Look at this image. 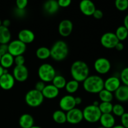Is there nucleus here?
Here are the masks:
<instances>
[{"mask_svg": "<svg viewBox=\"0 0 128 128\" xmlns=\"http://www.w3.org/2000/svg\"><path fill=\"white\" fill-rule=\"evenodd\" d=\"M71 74L74 80L78 82H83L90 76V68L82 61H76L71 66Z\"/></svg>", "mask_w": 128, "mask_h": 128, "instance_id": "nucleus-1", "label": "nucleus"}, {"mask_svg": "<svg viewBox=\"0 0 128 128\" xmlns=\"http://www.w3.org/2000/svg\"><path fill=\"white\" fill-rule=\"evenodd\" d=\"M83 88L90 93H99L104 89V80L100 76L91 75L83 81Z\"/></svg>", "mask_w": 128, "mask_h": 128, "instance_id": "nucleus-2", "label": "nucleus"}, {"mask_svg": "<svg viewBox=\"0 0 128 128\" xmlns=\"http://www.w3.org/2000/svg\"><path fill=\"white\" fill-rule=\"evenodd\" d=\"M50 54L51 57L55 61H63L69 54V48L67 43L61 40L57 41L50 49Z\"/></svg>", "mask_w": 128, "mask_h": 128, "instance_id": "nucleus-3", "label": "nucleus"}, {"mask_svg": "<svg viewBox=\"0 0 128 128\" xmlns=\"http://www.w3.org/2000/svg\"><path fill=\"white\" fill-rule=\"evenodd\" d=\"M38 73L41 81L44 82H52L56 75L54 68L49 63L42 64L39 67Z\"/></svg>", "mask_w": 128, "mask_h": 128, "instance_id": "nucleus-4", "label": "nucleus"}, {"mask_svg": "<svg viewBox=\"0 0 128 128\" xmlns=\"http://www.w3.org/2000/svg\"><path fill=\"white\" fill-rule=\"evenodd\" d=\"M83 119L90 123H94L100 121L101 118V112L98 106H95L91 104L86 106L82 110Z\"/></svg>", "mask_w": 128, "mask_h": 128, "instance_id": "nucleus-5", "label": "nucleus"}, {"mask_svg": "<svg viewBox=\"0 0 128 128\" xmlns=\"http://www.w3.org/2000/svg\"><path fill=\"white\" fill-rule=\"evenodd\" d=\"M25 102L29 106L37 108L41 105L44 101V97L42 92L35 89L31 90L25 95Z\"/></svg>", "mask_w": 128, "mask_h": 128, "instance_id": "nucleus-6", "label": "nucleus"}, {"mask_svg": "<svg viewBox=\"0 0 128 128\" xmlns=\"http://www.w3.org/2000/svg\"><path fill=\"white\" fill-rule=\"evenodd\" d=\"M8 53L14 58L22 55L26 50V44L19 40H15L10 41L8 44Z\"/></svg>", "mask_w": 128, "mask_h": 128, "instance_id": "nucleus-7", "label": "nucleus"}, {"mask_svg": "<svg viewBox=\"0 0 128 128\" xmlns=\"http://www.w3.org/2000/svg\"><path fill=\"white\" fill-rule=\"evenodd\" d=\"M119 41H120L114 32H106L103 34L101 38V45L107 49L114 48Z\"/></svg>", "mask_w": 128, "mask_h": 128, "instance_id": "nucleus-8", "label": "nucleus"}, {"mask_svg": "<svg viewBox=\"0 0 128 128\" xmlns=\"http://www.w3.org/2000/svg\"><path fill=\"white\" fill-rule=\"evenodd\" d=\"M94 68L98 73L100 74H104L110 71L111 64L110 61L107 58H100L94 61Z\"/></svg>", "mask_w": 128, "mask_h": 128, "instance_id": "nucleus-9", "label": "nucleus"}, {"mask_svg": "<svg viewBox=\"0 0 128 128\" xmlns=\"http://www.w3.org/2000/svg\"><path fill=\"white\" fill-rule=\"evenodd\" d=\"M82 111L74 108L66 112V122L71 124H77L83 120Z\"/></svg>", "mask_w": 128, "mask_h": 128, "instance_id": "nucleus-10", "label": "nucleus"}, {"mask_svg": "<svg viewBox=\"0 0 128 128\" xmlns=\"http://www.w3.org/2000/svg\"><path fill=\"white\" fill-rule=\"evenodd\" d=\"M12 76L15 81L21 82H24L29 76L28 70L24 65L15 66L12 71Z\"/></svg>", "mask_w": 128, "mask_h": 128, "instance_id": "nucleus-11", "label": "nucleus"}, {"mask_svg": "<svg viewBox=\"0 0 128 128\" xmlns=\"http://www.w3.org/2000/svg\"><path fill=\"white\" fill-rule=\"evenodd\" d=\"M74 98L72 95H66L61 98L59 102L61 110L64 112H68L76 108Z\"/></svg>", "mask_w": 128, "mask_h": 128, "instance_id": "nucleus-12", "label": "nucleus"}, {"mask_svg": "<svg viewBox=\"0 0 128 128\" xmlns=\"http://www.w3.org/2000/svg\"><path fill=\"white\" fill-rule=\"evenodd\" d=\"M121 86V80L116 76H111L104 81V89L111 92H115Z\"/></svg>", "mask_w": 128, "mask_h": 128, "instance_id": "nucleus-13", "label": "nucleus"}, {"mask_svg": "<svg viewBox=\"0 0 128 128\" xmlns=\"http://www.w3.org/2000/svg\"><path fill=\"white\" fill-rule=\"evenodd\" d=\"M73 29V24L70 20H63L60 22L58 26L60 34L62 37H68L71 34Z\"/></svg>", "mask_w": 128, "mask_h": 128, "instance_id": "nucleus-14", "label": "nucleus"}, {"mask_svg": "<svg viewBox=\"0 0 128 128\" xmlns=\"http://www.w3.org/2000/svg\"><path fill=\"white\" fill-rule=\"evenodd\" d=\"M80 10L85 16H92L96 10L94 3L90 0H82L80 3Z\"/></svg>", "mask_w": 128, "mask_h": 128, "instance_id": "nucleus-15", "label": "nucleus"}, {"mask_svg": "<svg viewBox=\"0 0 128 128\" xmlns=\"http://www.w3.org/2000/svg\"><path fill=\"white\" fill-rule=\"evenodd\" d=\"M15 80L12 74L10 72L3 74L0 78V88L4 90H10L13 88Z\"/></svg>", "mask_w": 128, "mask_h": 128, "instance_id": "nucleus-16", "label": "nucleus"}, {"mask_svg": "<svg viewBox=\"0 0 128 128\" xmlns=\"http://www.w3.org/2000/svg\"><path fill=\"white\" fill-rule=\"evenodd\" d=\"M18 40L24 43L30 44L33 42L35 39L34 33L31 30L28 29H24L21 30L18 33Z\"/></svg>", "mask_w": 128, "mask_h": 128, "instance_id": "nucleus-17", "label": "nucleus"}, {"mask_svg": "<svg viewBox=\"0 0 128 128\" xmlns=\"http://www.w3.org/2000/svg\"><path fill=\"white\" fill-rule=\"evenodd\" d=\"M41 92H42L44 98H45L52 100V99L56 98L58 96L60 93V90L52 84H48L46 85Z\"/></svg>", "mask_w": 128, "mask_h": 128, "instance_id": "nucleus-18", "label": "nucleus"}, {"mask_svg": "<svg viewBox=\"0 0 128 128\" xmlns=\"http://www.w3.org/2000/svg\"><path fill=\"white\" fill-rule=\"evenodd\" d=\"M100 123L102 127L105 128H112L115 126V118L111 113L102 114L100 118Z\"/></svg>", "mask_w": 128, "mask_h": 128, "instance_id": "nucleus-19", "label": "nucleus"}, {"mask_svg": "<svg viewBox=\"0 0 128 128\" xmlns=\"http://www.w3.org/2000/svg\"><path fill=\"white\" fill-rule=\"evenodd\" d=\"M115 98L120 102H128V86L121 85L114 92Z\"/></svg>", "mask_w": 128, "mask_h": 128, "instance_id": "nucleus-20", "label": "nucleus"}, {"mask_svg": "<svg viewBox=\"0 0 128 128\" xmlns=\"http://www.w3.org/2000/svg\"><path fill=\"white\" fill-rule=\"evenodd\" d=\"M34 118L30 114H23L19 119V124L21 128H31L34 126Z\"/></svg>", "mask_w": 128, "mask_h": 128, "instance_id": "nucleus-21", "label": "nucleus"}, {"mask_svg": "<svg viewBox=\"0 0 128 128\" xmlns=\"http://www.w3.org/2000/svg\"><path fill=\"white\" fill-rule=\"evenodd\" d=\"M43 8L44 11L47 13L50 14H55L59 10L60 6H59L58 1L56 0H49L44 2L43 5Z\"/></svg>", "mask_w": 128, "mask_h": 128, "instance_id": "nucleus-22", "label": "nucleus"}, {"mask_svg": "<svg viewBox=\"0 0 128 128\" xmlns=\"http://www.w3.org/2000/svg\"><path fill=\"white\" fill-rule=\"evenodd\" d=\"M11 34L8 28L0 26V44H8L10 42Z\"/></svg>", "mask_w": 128, "mask_h": 128, "instance_id": "nucleus-23", "label": "nucleus"}, {"mask_svg": "<svg viewBox=\"0 0 128 128\" xmlns=\"http://www.w3.org/2000/svg\"><path fill=\"white\" fill-rule=\"evenodd\" d=\"M14 58L10 54V53H6L5 54L1 56V60H0V65L4 69H8L11 68L13 65Z\"/></svg>", "mask_w": 128, "mask_h": 128, "instance_id": "nucleus-24", "label": "nucleus"}, {"mask_svg": "<svg viewBox=\"0 0 128 128\" xmlns=\"http://www.w3.org/2000/svg\"><path fill=\"white\" fill-rule=\"evenodd\" d=\"M52 120L58 124H64L66 122V113L62 110H56L52 114Z\"/></svg>", "mask_w": 128, "mask_h": 128, "instance_id": "nucleus-25", "label": "nucleus"}, {"mask_svg": "<svg viewBox=\"0 0 128 128\" xmlns=\"http://www.w3.org/2000/svg\"><path fill=\"white\" fill-rule=\"evenodd\" d=\"M36 56L40 60H46L51 57L50 49L48 48L47 47H44V46L39 48L36 51Z\"/></svg>", "mask_w": 128, "mask_h": 128, "instance_id": "nucleus-26", "label": "nucleus"}, {"mask_svg": "<svg viewBox=\"0 0 128 128\" xmlns=\"http://www.w3.org/2000/svg\"><path fill=\"white\" fill-rule=\"evenodd\" d=\"M52 85L54 86L59 90L65 88L66 84V80L62 75H56L52 81Z\"/></svg>", "mask_w": 128, "mask_h": 128, "instance_id": "nucleus-27", "label": "nucleus"}, {"mask_svg": "<svg viewBox=\"0 0 128 128\" xmlns=\"http://www.w3.org/2000/svg\"><path fill=\"white\" fill-rule=\"evenodd\" d=\"M115 34L119 41L121 42V41H124L128 38V31L124 26H120L116 30Z\"/></svg>", "mask_w": 128, "mask_h": 128, "instance_id": "nucleus-28", "label": "nucleus"}, {"mask_svg": "<svg viewBox=\"0 0 128 128\" xmlns=\"http://www.w3.org/2000/svg\"><path fill=\"white\" fill-rule=\"evenodd\" d=\"M79 86H80L79 82L75 80H72L66 82L65 89L68 93L73 94L78 90Z\"/></svg>", "mask_w": 128, "mask_h": 128, "instance_id": "nucleus-29", "label": "nucleus"}, {"mask_svg": "<svg viewBox=\"0 0 128 128\" xmlns=\"http://www.w3.org/2000/svg\"><path fill=\"white\" fill-rule=\"evenodd\" d=\"M99 98L102 102H111L113 100V94L112 92H110L107 90H103L99 92Z\"/></svg>", "mask_w": 128, "mask_h": 128, "instance_id": "nucleus-30", "label": "nucleus"}, {"mask_svg": "<svg viewBox=\"0 0 128 128\" xmlns=\"http://www.w3.org/2000/svg\"><path fill=\"white\" fill-rule=\"evenodd\" d=\"M98 107L102 114H110L112 112L113 104L111 102H101Z\"/></svg>", "mask_w": 128, "mask_h": 128, "instance_id": "nucleus-31", "label": "nucleus"}, {"mask_svg": "<svg viewBox=\"0 0 128 128\" xmlns=\"http://www.w3.org/2000/svg\"><path fill=\"white\" fill-rule=\"evenodd\" d=\"M115 6L119 11H126L128 9V0H116L115 1Z\"/></svg>", "mask_w": 128, "mask_h": 128, "instance_id": "nucleus-32", "label": "nucleus"}, {"mask_svg": "<svg viewBox=\"0 0 128 128\" xmlns=\"http://www.w3.org/2000/svg\"><path fill=\"white\" fill-rule=\"evenodd\" d=\"M112 112L115 115V116L121 117V116L125 112L124 108L123 106L121 104H116L113 105Z\"/></svg>", "mask_w": 128, "mask_h": 128, "instance_id": "nucleus-33", "label": "nucleus"}, {"mask_svg": "<svg viewBox=\"0 0 128 128\" xmlns=\"http://www.w3.org/2000/svg\"><path fill=\"white\" fill-rule=\"evenodd\" d=\"M120 80L124 85L128 86V67L124 68L121 71L120 74Z\"/></svg>", "mask_w": 128, "mask_h": 128, "instance_id": "nucleus-34", "label": "nucleus"}, {"mask_svg": "<svg viewBox=\"0 0 128 128\" xmlns=\"http://www.w3.org/2000/svg\"><path fill=\"white\" fill-rule=\"evenodd\" d=\"M14 62L15 63L16 66H22V65L24 64L25 58L23 55H20V56L14 57Z\"/></svg>", "mask_w": 128, "mask_h": 128, "instance_id": "nucleus-35", "label": "nucleus"}, {"mask_svg": "<svg viewBox=\"0 0 128 128\" xmlns=\"http://www.w3.org/2000/svg\"><path fill=\"white\" fill-rule=\"evenodd\" d=\"M27 0H17L16 2V8L20 10H25L28 5Z\"/></svg>", "mask_w": 128, "mask_h": 128, "instance_id": "nucleus-36", "label": "nucleus"}, {"mask_svg": "<svg viewBox=\"0 0 128 128\" xmlns=\"http://www.w3.org/2000/svg\"><path fill=\"white\" fill-rule=\"evenodd\" d=\"M121 125L125 128H128V112H124L121 117Z\"/></svg>", "mask_w": 128, "mask_h": 128, "instance_id": "nucleus-37", "label": "nucleus"}, {"mask_svg": "<svg viewBox=\"0 0 128 128\" xmlns=\"http://www.w3.org/2000/svg\"><path fill=\"white\" fill-rule=\"evenodd\" d=\"M58 3L60 7L61 8H67L71 4V0H59L58 1Z\"/></svg>", "mask_w": 128, "mask_h": 128, "instance_id": "nucleus-38", "label": "nucleus"}, {"mask_svg": "<svg viewBox=\"0 0 128 128\" xmlns=\"http://www.w3.org/2000/svg\"><path fill=\"white\" fill-rule=\"evenodd\" d=\"M45 86H46L45 82L40 81L36 82V85H35V90L38 91H40V92H42V91L44 90Z\"/></svg>", "mask_w": 128, "mask_h": 128, "instance_id": "nucleus-39", "label": "nucleus"}, {"mask_svg": "<svg viewBox=\"0 0 128 128\" xmlns=\"http://www.w3.org/2000/svg\"><path fill=\"white\" fill-rule=\"evenodd\" d=\"M92 16H93L94 18L97 19V20H100V19H101L103 17V12H102L101 10L96 9L94 12Z\"/></svg>", "mask_w": 128, "mask_h": 128, "instance_id": "nucleus-40", "label": "nucleus"}, {"mask_svg": "<svg viewBox=\"0 0 128 128\" xmlns=\"http://www.w3.org/2000/svg\"><path fill=\"white\" fill-rule=\"evenodd\" d=\"M8 44H0V54L1 56H2L8 52Z\"/></svg>", "mask_w": 128, "mask_h": 128, "instance_id": "nucleus-41", "label": "nucleus"}, {"mask_svg": "<svg viewBox=\"0 0 128 128\" xmlns=\"http://www.w3.org/2000/svg\"><path fill=\"white\" fill-rule=\"evenodd\" d=\"M15 13L19 17H22L25 15V10H20L16 8L15 10Z\"/></svg>", "mask_w": 128, "mask_h": 128, "instance_id": "nucleus-42", "label": "nucleus"}, {"mask_svg": "<svg viewBox=\"0 0 128 128\" xmlns=\"http://www.w3.org/2000/svg\"><path fill=\"white\" fill-rule=\"evenodd\" d=\"M114 48L118 51H122V50H123V49H124V44L121 42L119 41V42H118L117 44L116 45V46H115Z\"/></svg>", "mask_w": 128, "mask_h": 128, "instance_id": "nucleus-43", "label": "nucleus"}, {"mask_svg": "<svg viewBox=\"0 0 128 128\" xmlns=\"http://www.w3.org/2000/svg\"><path fill=\"white\" fill-rule=\"evenodd\" d=\"M10 24H11V21H10V20H8V19H6L3 21H2V26L8 28L10 26Z\"/></svg>", "mask_w": 128, "mask_h": 128, "instance_id": "nucleus-44", "label": "nucleus"}, {"mask_svg": "<svg viewBox=\"0 0 128 128\" xmlns=\"http://www.w3.org/2000/svg\"><path fill=\"white\" fill-rule=\"evenodd\" d=\"M124 26L127 29L128 31V14L126 15L124 17Z\"/></svg>", "mask_w": 128, "mask_h": 128, "instance_id": "nucleus-45", "label": "nucleus"}, {"mask_svg": "<svg viewBox=\"0 0 128 128\" xmlns=\"http://www.w3.org/2000/svg\"><path fill=\"white\" fill-rule=\"evenodd\" d=\"M75 103H76V105H79L80 104H81L82 102V99L80 97H75Z\"/></svg>", "mask_w": 128, "mask_h": 128, "instance_id": "nucleus-46", "label": "nucleus"}, {"mask_svg": "<svg viewBox=\"0 0 128 128\" xmlns=\"http://www.w3.org/2000/svg\"><path fill=\"white\" fill-rule=\"evenodd\" d=\"M4 69L0 65V78H1V76H2V75L4 74Z\"/></svg>", "mask_w": 128, "mask_h": 128, "instance_id": "nucleus-47", "label": "nucleus"}, {"mask_svg": "<svg viewBox=\"0 0 128 128\" xmlns=\"http://www.w3.org/2000/svg\"><path fill=\"white\" fill-rule=\"evenodd\" d=\"M99 104H100V102L98 101H94L93 102V103H92V105H94L95 106H99Z\"/></svg>", "mask_w": 128, "mask_h": 128, "instance_id": "nucleus-48", "label": "nucleus"}, {"mask_svg": "<svg viewBox=\"0 0 128 128\" xmlns=\"http://www.w3.org/2000/svg\"><path fill=\"white\" fill-rule=\"evenodd\" d=\"M112 128H124L122 125H115L114 127H112Z\"/></svg>", "mask_w": 128, "mask_h": 128, "instance_id": "nucleus-49", "label": "nucleus"}, {"mask_svg": "<svg viewBox=\"0 0 128 128\" xmlns=\"http://www.w3.org/2000/svg\"><path fill=\"white\" fill-rule=\"evenodd\" d=\"M41 128V127H39V126H32V128Z\"/></svg>", "mask_w": 128, "mask_h": 128, "instance_id": "nucleus-50", "label": "nucleus"}, {"mask_svg": "<svg viewBox=\"0 0 128 128\" xmlns=\"http://www.w3.org/2000/svg\"><path fill=\"white\" fill-rule=\"evenodd\" d=\"M1 25H2V21H1V20H0V26H1Z\"/></svg>", "mask_w": 128, "mask_h": 128, "instance_id": "nucleus-51", "label": "nucleus"}, {"mask_svg": "<svg viewBox=\"0 0 128 128\" xmlns=\"http://www.w3.org/2000/svg\"><path fill=\"white\" fill-rule=\"evenodd\" d=\"M103 128V127H102V126H101V127H99V128Z\"/></svg>", "mask_w": 128, "mask_h": 128, "instance_id": "nucleus-52", "label": "nucleus"}, {"mask_svg": "<svg viewBox=\"0 0 128 128\" xmlns=\"http://www.w3.org/2000/svg\"><path fill=\"white\" fill-rule=\"evenodd\" d=\"M1 54H0V60H1Z\"/></svg>", "mask_w": 128, "mask_h": 128, "instance_id": "nucleus-53", "label": "nucleus"}, {"mask_svg": "<svg viewBox=\"0 0 128 128\" xmlns=\"http://www.w3.org/2000/svg\"></svg>", "mask_w": 128, "mask_h": 128, "instance_id": "nucleus-54", "label": "nucleus"}]
</instances>
